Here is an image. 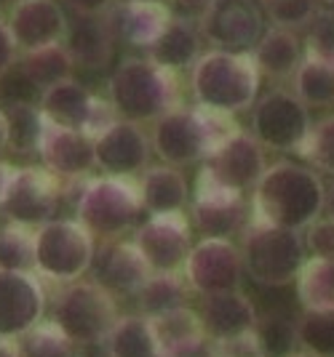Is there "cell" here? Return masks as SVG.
<instances>
[{"label": "cell", "mask_w": 334, "mask_h": 357, "mask_svg": "<svg viewBox=\"0 0 334 357\" xmlns=\"http://www.w3.org/2000/svg\"><path fill=\"white\" fill-rule=\"evenodd\" d=\"M142 195L134 176H99L83 184L75 203V219L94 238L115 240L137 224Z\"/></svg>", "instance_id": "6"}, {"label": "cell", "mask_w": 334, "mask_h": 357, "mask_svg": "<svg viewBox=\"0 0 334 357\" xmlns=\"http://www.w3.org/2000/svg\"><path fill=\"white\" fill-rule=\"evenodd\" d=\"M252 56L257 61L259 75L284 80V77H291L303 64V43L286 27H273V30L262 32Z\"/></svg>", "instance_id": "27"}, {"label": "cell", "mask_w": 334, "mask_h": 357, "mask_svg": "<svg viewBox=\"0 0 334 357\" xmlns=\"http://www.w3.org/2000/svg\"><path fill=\"white\" fill-rule=\"evenodd\" d=\"M139 195H142V211H147L150 216L182 213L190 200L187 181L174 165L145 168V174L139 178Z\"/></svg>", "instance_id": "26"}, {"label": "cell", "mask_w": 334, "mask_h": 357, "mask_svg": "<svg viewBox=\"0 0 334 357\" xmlns=\"http://www.w3.org/2000/svg\"><path fill=\"white\" fill-rule=\"evenodd\" d=\"M107 99L118 118L147 123L180 107V80L174 70L155 64L150 56H126L110 75Z\"/></svg>", "instance_id": "4"}, {"label": "cell", "mask_w": 334, "mask_h": 357, "mask_svg": "<svg viewBox=\"0 0 334 357\" xmlns=\"http://www.w3.org/2000/svg\"><path fill=\"white\" fill-rule=\"evenodd\" d=\"M70 8H75L78 16H102L112 8V0H64Z\"/></svg>", "instance_id": "46"}, {"label": "cell", "mask_w": 334, "mask_h": 357, "mask_svg": "<svg viewBox=\"0 0 334 357\" xmlns=\"http://www.w3.org/2000/svg\"><path fill=\"white\" fill-rule=\"evenodd\" d=\"M94 235L78 219H51L35 227V275L51 283H75L94 264Z\"/></svg>", "instance_id": "8"}, {"label": "cell", "mask_w": 334, "mask_h": 357, "mask_svg": "<svg viewBox=\"0 0 334 357\" xmlns=\"http://www.w3.org/2000/svg\"><path fill=\"white\" fill-rule=\"evenodd\" d=\"M94 280L105 285L112 296H137V291L152 275L147 261L134 243L102 240V248L94 253Z\"/></svg>", "instance_id": "19"}, {"label": "cell", "mask_w": 334, "mask_h": 357, "mask_svg": "<svg viewBox=\"0 0 334 357\" xmlns=\"http://www.w3.org/2000/svg\"><path fill=\"white\" fill-rule=\"evenodd\" d=\"M294 77V93L307 107H332L334 105V67L319 59H307L297 67Z\"/></svg>", "instance_id": "34"}, {"label": "cell", "mask_w": 334, "mask_h": 357, "mask_svg": "<svg viewBox=\"0 0 334 357\" xmlns=\"http://www.w3.org/2000/svg\"><path fill=\"white\" fill-rule=\"evenodd\" d=\"M193 224L203 238H233L246 227L243 192L198 176L193 195Z\"/></svg>", "instance_id": "18"}, {"label": "cell", "mask_w": 334, "mask_h": 357, "mask_svg": "<svg viewBox=\"0 0 334 357\" xmlns=\"http://www.w3.org/2000/svg\"><path fill=\"white\" fill-rule=\"evenodd\" d=\"M0 357H19L16 342H6V339H0Z\"/></svg>", "instance_id": "50"}, {"label": "cell", "mask_w": 334, "mask_h": 357, "mask_svg": "<svg viewBox=\"0 0 334 357\" xmlns=\"http://www.w3.org/2000/svg\"><path fill=\"white\" fill-rule=\"evenodd\" d=\"M0 107L8 120V147L14 149L16 155L38 152L48 126L41 107L32 102H3Z\"/></svg>", "instance_id": "31"}, {"label": "cell", "mask_w": 334, "mask_h": 357, "mask_svg": "<svg viewBox=\"0 0 334 357\" xmlns=\"http://www.w3.org/2000/svg\"><path fill=\"white\" fill-rule=\"evenodd\" d=\"M107 22L112 27L115 40L129 43L134 48H150L171 22L166 3H131L112 6L107 11Z\"/></svg>", "instance_id": "22"}, {"label": "cell", "mask_w": 334, "mask_h": 357, "mask_svg": "<svg viewBox=\"0 0 334 357\" xmlns=\"http://www.w3.org/2000/svg\"><path fill=\"white\" fill-rule=\"evenodd\" d=\"M107 357H158L150 320L145 314H123L105 336Z\"/></svg>", "instance_id": "29"}, {"label": "cell", "mask_w": 334, "mask_h": 357, "mask_svg": "<svg viewBox=\"0 0 334 357\" xmlns=\"http://www.w3.org/2000/svg\"><path fill=\"white\" fill-rule=\"evenodd\" d=\"M147 320H150L158 357H180L201 347L203 342H209L201 312L187 307V304L177 307V310H168V312L152 314Z\"/></svg>", "instance_id": "24"}, {"label": "cell", "mask_w": 334, "mask_h": 357, "mask_svg": "<svg viewBox=\"0 0 334 357\" xmlns=\"http://www.w3.org/2000/svg\"><path fill=\"white\" fill-rule=\"evenodd\" d=\"M16 349L19 357H75L73 342L54 320H41L27 333H22L16 339Z\"/></svg>", "instance_id": "36"}, {"label": "cell", "mask_w": 334, "mask_h": 357, "mask_svg": "<svg viewBox=\"0 0 334 357\" xmlns=\"http://www.w3.org/2000/svg\"><path fill=\"white\" fill-rule=\"evenodd\" d=\"M326 3H329V6H334V0H326Z\"/></svg>", "instance_id": "54"}, {"label": "cell", "mask_w": 334, "mask_h": 357, "mask_svg": "<svg viewBox=\"0 0 334 357\" xmlns=\"http://www.w3.org/2000/svg\"><path fill=\"white\" fill-rule=\"evenodd\" d=\"M307 251L297 229L275 227L268 222L249 219L243 227L241 261L243 272L259 285L281 288L297 280Z\"/></svg>", "instance_id": "5"}, {"label": "cell", "mask_w": 334, "mask_h": 357, "mask_svg": "<svg viewBox=\"0 0 334 357\" xmlns=\"http://www.w3.org/2000/svg\"><path fill=\"white\" fill-rule=\"evenodd\" d=\"M46 314V291L30 269L0 267V339L16 342Z\"/></svg>", "instance_id": "13"}, {"label": "cell", "mask_w": 334, "mask_h": 357, "mask_svg": "<svg viewBox=\"0 0 334 357\" xmlns=\"http://www.w3.org/2000/svg\"><path fill=\"white\" fill-rule=\"evenodd\" d=\"M8 147V120H6V112L0 107V152Z\"/></svg>", "instance_id": "49"}, {"label": "cell", "mask_w": 334, "mask_h": 357, "mask_svg": "<svg viewBox=\"0 0 334 357\" xmlns=\"http://www.w3.org/2000/svg\"><path fill=\"white\" fill-rule=\"evenodd\" d=\"M180 357H214V347L212 342H203L201 347H196V349H190V352H184Z\"/></svg>", "instance_id": "48"}, {"label": "cell", "mask_w": 334, "mask_h": 357, "mask_svg": "<svg viewBox=\"0 0 334 357\" xmlns=\"http://www.w3.org/2000/svg\"><path fill=\"white\" fill-rule=\"evenodd\" d=\"M300 158L310 160L313 168L334 176V115H326L310 126V134H307Z\"/></svg>", "instance_id": "39"}, {"label": "cell", "mask_w": 334, "mask_h": 357, "mask_svg": "<svg viewBox=\"0 0 334 357\" xmlns=\"http://www.w3.org/2000/svg\"><path fill=\"white\" fill-rule=\"evenodd\" d=\"M235 131L241 128L233 115L203 109V107H196V109L174 107L166 115L152 120L150 144L164 163L180 168V165L203 160Z\"/></svg>", "instance_id": "3"}, {"label": "cell", "mask_w": 334, "mask_h": 357, "mask_svg": "<svg viewBox=\"0 0 334 357\" xmlns=\"http://www.w3.org/2000/svg\"><path fill=\"white\" fill-rule=\"evenodd\" d=\"M297 301L303 310H334V256L305 259L297 275Z\"/></svg>", "instance_id": "30"}, {"label": "cell", "mask_w": 334, "mask_h": 357, "mask_svg": "<svg viewBox=\"0 0 334 357\" xmlns=\"http://www.w3.org/2000/svg\"><path fill=\"white\" fill-rule=\"evenodd\" d=\"M61 200V178L54 176L46 168L27 165L16 168L11 184L0 200V211L6 213L8 222L41 227L54 219L59 211Z\"/></svg>", "instance_id": "10"}, {"label": "cell", "mask_w": 334, "mask_h": 357, "mask_svg": "<svg viewBox=\"0 0 334 357\" xmlns=\"http://www.w3.org/2000/svg\"><path fill=\"white\" fill-rule=\"evenodd\" d=\"M214 357H265L262 347H259L257 331H249L235 339H225V342H212Z\"/></svg>", "instance_id": "44"}, {"label": "cell", "mask_w": 334, "mask_h": 357, "mask_svg": "<svg viewBox=\"0 0 334 357\" xmlns=\"http://www.w3.org/2000/svg\"><path fill=\"white\" fill-rule=\"evenodd\" d=\"M94 102H96V96H92L78 80L64 77L41 93L38 107H41L46 123H51V126H61V128H73V131L86 134V126H89L94 112Z\"/></svg>", "instance_id": "25"}, {"label": "cell", "mask_w": 334, "mask_h": 357, "mask_svg": "<svg viewBox=\"0 0 334 357\" xmlns=\"http://www.w3.org/2000/svg\"><path fill=\"white\" fill-rule=\"evenodd\" d=\"M262 75L249 51L212 48L201 54L190 73V91L198 107L235 115L254 105Z\"/></svg>", "instance_id": "2"}, {"label": "cell", "mask_w": 334, "mask_h": 357, "mask_svg": "<svg viewBox=\"0 0 334 357\" xmlns=\"http://www.w3.org/2000/svg\"><path fill=\"white\" fill-rule=\"evenodd\" d=\"M0 267L35 272V229L19 222L0 227Z\"/></svg>", "instance_id": "37"}, {"label": "cell", "mask_w": 334, "mask_h": 357, "mask_svg": "<svg viewBox=\"0 0 334 357\" xmlns=\"http://www.w3.org/2000/svg\"><path fill=\"white\" fill-rule=\"evenodd\" d=\"M14 165L8 163H0V200H3V195L8 190V184H11V176H14Z\"/></svg>", "instance_id": "47"}, {"label": "cell", "mask_w": 334, "mask_h": 357, "mask_svg": "<svg viewBox=\"0 0 334 357\" xmlns=\"http://www.w3.org/2000/svg\"><path fill=\"white\" fill-rule=\"evenodd\" d=\"M257 339L265 357H286L297 347V323L284 314H268L257 320Z\"/></svg>", "instance_id": "38"}, {"label": "cell", "mask_w": 334, "mask_h": 357, "mask_svg": "<svg viewBox=\"0 0 334 357\" xmlns=\"http://www.w3.org/2000/svg\"><path fill=\"white\" fill-rule=\"evenodd\" d=\"M201 320H203L209 342H225V339H235V336L254 331L259 314L252 298L246 296L241 288H235V291L203 296Z\"/></svg>", "instance_id": "21"}, {"label": "cell", "mask_w": 334, "mask_h": 357, "mask_svg": "<svg viewBox=\"0 0 334 357\" xmlns=\"http://www.w3.org/2000/svg\"><path fill=\"white\" fill-rule=\"evenodd\" d=\"M61 45L67 48L75 67L83 70H102L112 59L115 35L107 16H78L67 27Z\"/></svg>", "instance_id": "23"}, {"label": "cell", "mask_w": 334, "mask_h": 357, "mask_svg": "<svg viewBox=\"0 0 334 357\" xmlns=\"http://www.w3.org/2000/svg\"><path fill=\"white\" fill-rule=\"evenodd\" d=\"M265 14L270 16L273 27H286L297 30L305 27L313 16H316V0H259Z\"/></svg>", "instance_id": "41"}, {"label": "cell", "mask_w": 334, "mask_h": 357, "mask_svg": "<svg viewBox=\"0 0 334 357\" xmlns=\"http://www.w3.org/2000/svg\"><path fill=\"white\" fill-rule=\"evenodd\" d=\"M305 56L334 67V11H316V16L307 22Z\"/></svg>", "instance_id": "40"}, {"label": "cell", "mask_w": 334, "mask_h": 357, "mask_svg": "<svg viewBox=\"0 0 334 357\" xmlns=\"http://www.w3.org/2000/svg\"><path fill=\"white\" fill-rule=\"evenodd\" d=\"M6 24L22 54L59 45L70 27L57 0H14Z\"/></svg>", "instance_id": "16"}, {"label": "cell", "mask_w": 334, "mask_h": 357, "mask_svg": "<svg viewBox=\"0 0 334 357\" xmlns=\"http://www.w3.org/2000/svg\"><path fill=\"white\" fill-rule=\"evenodd\" d=\"M73 67H75V64H73L67 48L61 43L41 48V51H30V54H24L22 61H19V70L27 75V80H30L41 93H43L48 86H54V83H59L64 77H70Z\"/></svg>", "instance_id": "33"}, {"label": "cell", "mask_w": 334, "mask_h": 357, "mask_svg": "<svg viewBox=\"0 0 334 357\" xmlns=\"http://www.w3.org/2000/svg\"><path fill=\"white\" fill-rule=\"evenodd\" d=\"M214 6H217V0H166L171 19H180L187 24H196V27H201L209 19Z\"/></svg>", "instance_id": "43"}, {"label": "cell", "mask_w": 334, "mask_h": 357, "mask_svg": "<svg viewBox=\"0 0 334 357\" xmlns=\"http://www.w3.org/2000/svg\"><path fill=\"white\" fill-rule=\"evenodd\" d=\"M16 54H19V48H16L14 38H11V30H8V24L0 19V75L8 73V70L14 67Z\"/></svg>", "instance_id": "45"}, {"label": "cell", "mask_w": 334, "mask_h": 357, "mask_svg": "<svg viewBox=\"0 0 334 357\" xmlns=\"http://www.w3.org/2000/svg\"><path fill=\"white\" fill-rule=\"evenodd\" d=\"M241 248L228 238H203L184 259L182 278L201 296L235 291L241 285Z\"/></svg>", "instance_id": "11"}, {"label": "cell", "mask_w": 334, "mask_h": 357, "mask_svg": "<svg viewBox=\"0 0 334 357\" xmlns=\"http://www.w3.org/2000/svg\"><path fill=\"white\" fill-rule=\"evenodd\" d=\"M310 126L313 120H310L307 105L297 93L275 89L254 105L252 136L262 147L300 155L310 134Z\"/></svg>", "instance_id": "9"}, {"label": "cell", "mask_w": 334, "mask_h": 357, "mask_svg": "<svg viewBox=\"0 0 334 357\" xmlns=\"http://www.w3.org/2000/svg\"><path fill=\"white\" fill-rule=\"evenodd\" d=\"M115 296L96 280L67 283L57 294L51 320L64 331V336L78 347H96L105 342L110 328L118 320Z\"/></svg>", "instance_id": "7"}, {"label": "cell", "mask_w": 334, "mask_h": 357, "mask_svg": "<svg viewBox=\"0 0 334 357\" xmlns=\"http://www.w3.org/2000/svg\"><path fill=\"white\" fill-rule=\"evenodd\" d=\"M324 208L329 213V219H334V184L326 187V200H324Z\"/></svg>", "instance_id": "51"}, {"label": "cell", "mask_w": 334, "mask_h": 357, "mask_svg": "<svg viewBox=\"0 0 334 357\" xmlns=\"http://www.w3.org/2000/svg\"><path fill=\"white\" fill-rule=\"evenodd\" d=\"M198 30L214 48L246 51L257 45L265 22L254 0H217L214 11Z\"/></svg>", "instance_id": "17"}, {"label": "cell", "mask_w": 334, "mask_h": 357, "mask_svg": "<svg viewBox=\"0 0 334 357\" xmlns=\"http://www.w3.org/2000/svg\"><path fill=\"white\" fill-rule=\"evenodd\" d=\"M265 168L268 163H265L262 144L252 134L235 131L203 158V168L198 176L235 192H246V190H254Z\"/></svg>", "instance_id": "12"}, {"label": "cell", "mask_w": 334, "mask_h": 357, "mask_svg": "<svg viewBox=\"0 0 334 357\" xmlns=\"http://www.w3.org/2000/svg\"><path fill=\"white\" fill-rule=\"evenodd\" d=\"M286 357H316V355H307V352H291V355Z\"/></svg>", "instance_id": "52"}, {"label": "cell", "mask_w": 334, "mask_h": 357, "mask_svg": "<svg viewBox=\"0 0 334 357\" xmlns=\"http://www.w3.org/2000/svg\"><path fill=\"white\" fill-rule=\"evenodd\" d=\"M41 163L46 171L61 181H78L86 178L94 165V139L83 131L61 128V126H46V134L41 139Z\"/></svg>", "instance_id": "20"}, {"label": "cell", "mask_w": 334, "mask_h": 357, "mask_svg": "<svg viewBox=\"0 0 334 357\" xmlns=\"http://www.w3.org/2000/svg\"><path fill=\"white\" fill-rule=\"evenodd\" d=\"M187 288L190 285L184 283V278H180V272H152L137 291L139 312L145 317H152V314L184 307Z\"/></svg>", "instance_id": "32"}, {"label": "cell", "mask_w": 334, "mask_h": 357, "mask_svg": "<svg viewBox=\"0 0 334 357\" xmlns=\"http://www.w3.org/2000/svg\"><path fill=\"white\" fill-rule=\"evenodd\" d=\"M134 245L152 272H180L190 253V222L184 213H161L139 224Z\"/></svg>", "instance_id": "14"}, {"label": "cell", "mask_w": 334, "mask_h": 357, "mask_svg": "<svg viewBox=\"0 0 334 357\" xmlns=\"http://www.w3.org/2000/svg\"><path fill=\"white\" fill-rule=\"evenodd\" d=\"M326 200V184L313 168L291 160H275L254 184L252 219L286 229H305L319 219Z\"/></svg>", "instance_id": "1"}, {"label": "cell", "mask_w": 334, "mask_h": 357, "mask_svg": "<svg viewBox=\"0 0 334 357\" xmlns=\"http://www.w3.org/2000/svg\"><path fill=\"white\" fill-rule=\"evenodd\" d=\"M201 40L203 35L196 24H187L180 19H171L168 27L164 30V35L147 48V56L155 64L166 67V70H184V67H193L201 56Z\"/></svg>", "instance_id": "28"}, {"label": "cell", "mask_w": 334, "mask_h": 357, "mask_svg": "<svg viewBox=\"0 0 334 357\" xmlns=\"http://www.w3.org/2000/svg\"><path fill=\"white\" fill-rule=\"evenodd\" d=\"M297 344L316 357H334V310H305L297 320Z\"/></svg>", "instance_id": "35"}, {"label": "cell", "mask_w": 334, "mask_h": 357, "mask_svg": "<svg viewBox=\"0 0 334 357\" xmlns=\"http://www.w3.org/2000/svg\"><path fill=\"white\" fill-rule=\"evenodd\" d=\"M305 251L310 256H324L332 259L334 256V219H313L305 227Z\"/></svg>", "instance_id": "42"}, {"label": "cell", "mask_w": 334, "mask_h": 357, "mask_svg": "<svg viewBox=\"0 0 334 357\" xmlns=\"http://www.w3.org/2000/svg\"><path fill=\"white\" fill-rule=\"evenodd\" d=\"M152 144L139 123L118 118L94 139V163L105 176H137L150 163Z\"/></svg>", "instance_id": "15"}, {"label": "cell", "mask_w": 334, "mask_h": 357, "mask_svg": "<svg viewBox=\"0 0 334 357\" xmlns=\"http://www.w3.org/2000/svg\"><path fill=\"white\" fill-rule=\"evenodd\" d=\"M131 3H166V0H131Z\"/></svg>", "instance_id": "53"}]
</instances>
